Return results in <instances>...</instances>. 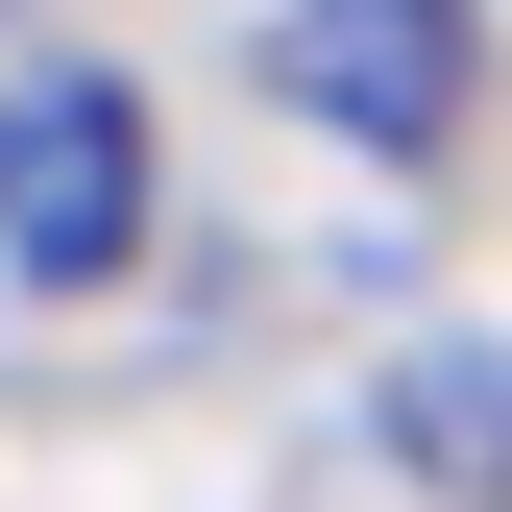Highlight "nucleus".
Segmentation results:
<instances>
[{"mask_svg":"<svg viewBox=\"0 0 512 512\" xmlns=\"http://www.w3.org/2000/svg\"><path fill=\"white\" fill-rule=\"evenodd\" d=\"M269 98L342 122V147H391V171H439L488 122V25L464 0H269Z\"/></svg>","mask_w":512,"mask_h":512,"instance_id":"f257e3e1","label":"nucleus"},{"mask_svg":"<svg viewBox=\"0 0 512 512\" xmlns=\"http://www.w3.org/2000/svg\"><path fill=\"white\" fill-rule=\"evenodd\" d=\"M122 244H147V98L122 74H0V269L98 293Z\"/></svg>","mask_w":512,"mask_h":512,"instance_id":"f03ea898","label":"nucleus"},{"mask_svg":"<svg viewBox=\"0 0 512 512\" xmlns=\"http://www.w3.org/2000/svg\"><path fill=\"white\" fill-rule=\"evenodd\" d=\"M391 439H415L464 512H512V342H415V366H391Z\"/></svg>","mask_w":512,"mask_h":512,"instance_id":"7ed1b4c3","label":"nucleus"}]
</instances>
